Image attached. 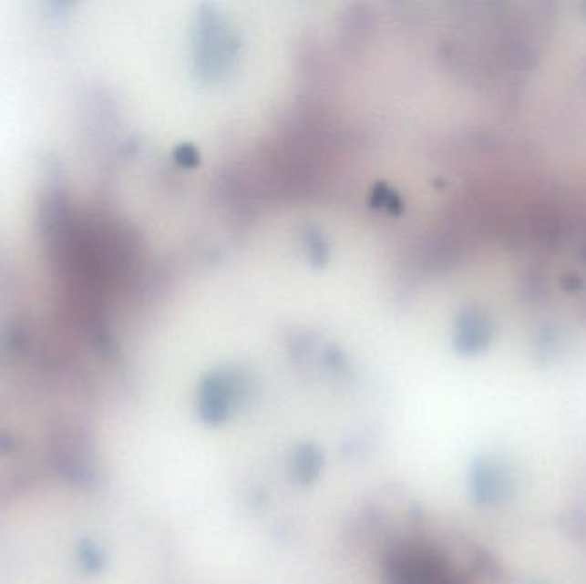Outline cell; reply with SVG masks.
Here are the masks:
<instances>
[{
	"instance_id": "cell-1",
	"label": "cell",
	"mask_w": 586,
	"mask_h": 584,
	"mask_svg": "<svg viewBox=\"0 0 586 584\" xmlns=\"http://www.w3.org/2000/svg\"><path fill=\"white\" fill-rule=\"evenodd\" d=\"M385 583L467 584V581L437 547L424 542H405L386 556Z\"/></svg>"
},
{
	"instance_id": "cell-2",
	"label": "cell",
	"mask_w": 586,
	"mask_h": 584,
	"mask_svg": "<svg viewBox=\"0 0 586 584\" xmlns=\"http://www.w3.org/2000/svg\"><path fill=\"white\" fill-rule=\"evenodd\" d=\"M52 459L58 473L72 485L93 480V455L87 435L74 427L58 428L52 439Z\"/></svg>"
},
{
	"instance_id": "cell-3",
	"label": "cell",
	"mask_w": 586,
	"mask_h": 584,
	"mask_svg": "<svg viewBox=\"0 0 586 584\" xmlns=\"http://www.w3.org/2000/svg\"><path fill=\"white\" fill-rule=\"evenodd\" d=\"M77 560L79 566L87 572L100 569L101 558L97 547L91 542H81L77 547Z\"/></svg>"
}]
</instances>
